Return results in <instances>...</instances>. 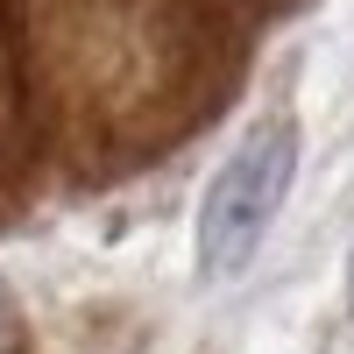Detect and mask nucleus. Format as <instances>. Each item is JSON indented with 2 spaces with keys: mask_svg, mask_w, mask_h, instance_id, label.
<instances>
[{
  "mask_svg": "<svg viewBox=\"0 0 354 354\" xmlns=\"http://www.w3.org/2000/svg\"><path fill=\"white\" fill-rule=\"evenodd\" d=\"M0 354H28V319H21V298L0 283Z\"/></svg>",
  "mask_w": 354,
  "mask_h": 354,
  "instance_id": "obj_2",
  "label": "nucleus"
},
{
  "mask_svg": "<svg viewBox=\"0 0 354 354\" xmlns=\"http://www.w3.org/2000/svg\"><path fill=\"white\" fill-rule=\"evenodd\" d=\"M290 185H298V121L290 113H262L241 128L198 205V277H241L262 234L277 227Z\"/></svg>",
  "mask_w": 354,
  "mask_h": 354,
  "instance_id": "obj_1",
  "label": "nucleus"
},
{
  "mask_svg": "<svg viewBox=\"0 0 354 354\" xmlns=\"http://www.w3.org/2000/svg\"><path fill=\"white\" fill-rule=\"evenodd\" d=\"M347 305H354V262H347Z\"/></svg>",
  "mask_w": 354,
  "mask_h": 354,
  "instance_id": "obj_3",
  "label": "nucleus"
}]
</instances>
